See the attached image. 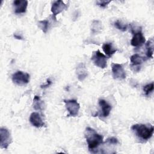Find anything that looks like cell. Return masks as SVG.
<instances>
[{
    "instance_id": "17",
    "label": "cell",
    "mask_w": 154,
    "mask_h": 154,
    "mask_svg": "<svg viewBox=\"0 0 154 154\" xmlns=\"http://www.w3.org/2000/svg\"><path fill=\"white\" fill-rule=\"evenodd\" d=\"M43 106V102L40 100L38 96H35L33 99V108L36 110H42Z\"/></svg>"
},
{
    "instance_id": "9",
    "label": "cell",
    "mask_w": 154,
    "mask_h": 154,
    "mask_svg": "<svg viewBox=\"0 0 154 154\" xmlns=\"http://www.w3.org/2000/svg\"><path fill=\"white\" fill-rule=\"evenodd\" d=\"M29 120L31 124L35 128H41L45 125L40 114L36 112H33L31 114Z\"/></svg>"
},
{
    "instance_id": "18",
    "label": "cell",
    "mask_w": 154,
    "mask_h": 154,
    "mask_svg": "<svg viewBox=\"0 0 154 154\" xmlns=\"http://www.w3.org/2000/svg\"><path fill=\"white\" fill-rule=\"evenodd\" d=\"M38 27L42 29V31L44 33H46L48 30L49 22L48 20H39L38 22Z\"/></svg>"
},
{
    "instance_id": "20",
    "label": "cell",
    "mask_w": 154,
    "mask_h": 154,
    "mask_svg": "<svg viewBox=\"0 0 154 154\" xmlns=\"http://www.w3.org/2000/svg\"><path fill=\"white\" fill-rule=\"evenodd\" d=\"M153 90V82L147 84L143 87V91L145 95L149 96Z\"/></svg>"
},
{
    "instance_id": "12",
    "label": "cell",
    "mask_w": 154,
    "mask_h": 154,
    "mask_svg": "<svg viewBox=\"0 0 154 154\" xmlns=\"http://www.w3.org/2000/svg\"><path fill=\"white\" fill-rule=\"evenodd\" d=\"M66 8L67 5L63 1H54L52 5L51 12L52 13L54 17L55 18L57 14L61 13Z\"/></svg>"
},
{
    "instance_id": "15",
    "label": "cell",
    "mask_w": 154,
    "mask_h": 154,
    "mask_svg": "<svg viewBox=\"0 0 154 154\" xmlns=\"http://www.w3.org/2000/svg\"><path fill=\"white\" fill-rule=\"evenodd\" d=\"M76 75L78 79L82 81L87 76V70L83 63H80L76 68Z\"/></svg>"
},
{
    "instance_id": "5",
    "label": "cell",
    "mask_w": 154,
    "mask_h": 154,
    "mask_svg": "<svg viewBox=\"0 0 154 154\" xmlns=\"http://www.w3.org/2000/svg\"><path fill=\"white\" fill-rule=\"evenodd\" d=\"M11 79L14 84L22 86L27 84L29 82L30 75L28 73L17 71L12 75Z\"/></svg>"
},
{
    "instance_id": "6",
    "label": "cell",
    "mask_w": 154,
    "mask_h": 154,
    "mask_svg": "<svg viewBox=\"0 0 154 154\" xmlns=\"http://www.w3.org/2000/svg\"><path fill=\"white\" fill-rule=\"evenodd\" d=\"M0 137L1 148L7 149L8 146L12 142V138L9 131L7 128H1L0 129Z\"/></svg>"
},
{
    "instance_id": "7",
    "label": "cell",
    "mask_w": 154,
    "mask_h": 154,
    "mask_svg": "<svg viewBox=\"0 0 154 154\" xmlns=\"http://www.w3.org/2000/svg\"><path fill=\"white\" fill-rule=\"evenodd\" d=\"M111 70L112 76L114 79L122 80L126 78V72L122 64L112 63L111 65Z\"/></svg>"
},
{
    "instance_id": "8",
    "label": "cell",
    "mask_w": 154,
    "mask_h": 154,
    "mask_svg": "<svg viewBox=\"0 0 154 154\" xmlns=\"http://www.w3.org/2000/svg\"><path fill=\"white\" fill-rule=\"evenodd\" d=\"M133 34V37L131 40V45L134 47L141 46L146 42V38L143 35L141 30L136 31Z\"/></svg>"
},
{
    "instance_id": "4",
    "label": "cell",
    "mask_w": 154,
    "mask_h": 154,
    "mask_svg": "<svg viewBox=\"0 0 154 154\" xmlns=\"http://www.w3.org/2000/svg\"><path fill=\"white\" fill-rule=\"evenodd\" d=\"M65 106L67 111L69 112L68 117H76L78 115L80 109V105L76 100H64Z\"/></svg>"
},
{
    "instance_id": "19",
    "label": "cell",
    "mask_w": 154,
    "mask_h": 154,
    "mask_svg": "<svg viewBox=\"0 0 154 154\" xmlns=\"http://www.w3.org/2000/svg\"><path fill=\"white\" fill-rule=\"evenodd\" d=\"M114 26L119 30L122 31H126L128 29V25L120 20H117L114 22Z\"/></svg>"
},
{
    "instance_id": "16",
    "label": "cell",
    "mask_w": 154,
    "mask_h": 154,
    "mask_svg": "<svg viewBox=\"0 0 154 154\" xmlns=\"http://www.w3.org/2000/svg\"><path fill=\"white\" fill-rule=\"evenodd\" d=\"M146 56L147 58H153V40L151 38L146 43Z\"/></svg>"
},
{
    "instance_id": "13",
    "label": "cell",
    "mask_w": 154,
    "mask_h": 154,
    "mask_svg": "<svg viewBox=\"0 0 154 154\" xmlns=\"http://www.w3.org/2000/svg\"><path fill=\"white\" fill-rule=\"evenodd\" d=\"M99 105L102 110V113L100 115L103 117H108L110 114L111 110V106L104 99H99Z\"/></svg>"
},
{
    "instance_id": "11",
    "label": "cell",
    "mask_w": 154,
    "mask_h": 154,
    "mask_svg": "<svg viewBox=\"0 0 154 154\" xmlns=\"http://www.w3.org/2000/svg\"><path fill=\"white\" fill-rule=\"evenodd\" d=\"M146 60V59H145L144 57H141L139 54H135L130 57V61L131 63V66L134 68V71L138 72L140 69V67H139L138 66L141 65L143 63V62Z\"/></svg>"
},
{
    "instance_id": "10",
    "label": "cell",
    "mask_w": 154,
    "mask_h": 154,
    "mask_svg": "<svg viewBox=\"0 0 154 154\" xmlns=\"http://www.w3.org/2000/svg\"><path fill=\"white\" fill-rule=\"evenodd\" d=\"M14 13L16 14L24 13L26 11L28 1L26 0H15L13 1Z\"/></svg>"
},
{
    "instance_id": "21",
    "label": "cell",
    "mask_w": 154,
    "mask_h": 154,
    "mask_svg": "<svg viewBox=\"0 0 154 154\" xmlns=\"http://www.w3.org/2000/svg\"><path fill=\"white\" fill-rule=\"evenodd\" d=\"M110 2H111V1H96L97 5L103 8L107 6V5Z\"/></svg>"
},
{
    "instance_id": "14",
    "label": "cell",
    "mask_w": 154,
    "mask_h": 154,
    "mask_svg": "<svg viewBox=\"0 0 154 154\" xmlns=\"http://www.w3.org/2000/svg\"><path fill=\"white\" fill-rule=\"evenodd\" d=\"M102 48L105 55H106L108 58L112 57V55L117 51L113 47L111 43H104L102 46Z\"/></svg>"
},
{
    "instance_id": "3",
    "label": "cell",
    "mask_w": 154,
    "mask_h": 154,
    "mask_svg": "<svg viewBox=\"0 0 154 154\" xmlns=\"http://www.w3.org/2000/svg\"><path fill=\"white\" fill-rule=\"evenodd\" d=\"M91 60L93 64L101 69L107 67V57L102 54L99 50L94 51L92 54Z\"/></svg>"
},
{
    "instance_id": "1",
    "label": "cell",
    "mask_w": 154,
    "mask_h": 154,
    "mask_svg": "<svg viewBox=\"0 0 154 154\" xmlns=\"http://www.w3.org/2000/svg\"><path fill=\"white\" fill-rule=\"evenodd\" d=\"M84 137L90 150H93L103 143V136L99 134L94 129L87 127L84 132Z\"/></svg>"
},
{
    "instance_id": "2",
    "label": "cell",
    "mask_w": 154,
    "mask_h": 154,
    "mask_svg": "<svg viewBox=\"0 0 154 154\" xmlns=\"http://www.w3.org/2000/svg\"><path fill=\"white\" fill-rule=\"evenodd\" d=\"M131 129L135 132V135L140 139L147 141L153 135L154 128L152 125L147 126L144 124H135L132 126Z\"/></svg>"
},
{
    "instance_id": "22",
    "label": "cell",
    "mask_w": 154,
    "mask_h": 154,
    "mask_svg": "<svg viewBox=\"0 0 154 154\" xmlns=\"http://www.w3.org/2000/svg\"><path fill=\"white\" fill-rule=\"evenodd\" d=\"M106 143H108L109 144H117L119 143V141L118 140L115 138V137H111V138H109L106 140Z\"/></svg>"
},
{
    "instance_id": "23",
    "label": "cell",
    "mask_w": 154,
    "mask_h": 154,
    "mask_svg": "<svg viewBox=\"0 0 154 154\" xmlns=\"http://www.w3.org/2000/svg\"><path fill=\"white\" fill-rule=\"evenodd\" d=\"M14 37L16 38H17V39H20V40L22 39V37H21L20 35H16V34H14Z\"/></svg>"
}]
</instances>
